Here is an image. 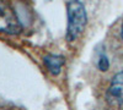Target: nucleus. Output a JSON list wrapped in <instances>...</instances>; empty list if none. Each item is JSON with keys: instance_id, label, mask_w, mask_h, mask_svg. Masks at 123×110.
<instances>
[{"instance_id": "1", "label": "nucleus", "mask_w": 123, "mask_h": 110, "mask_svg": "<svg viewBox=\"0 0 123 110\" xmlns=\"http://www.w3.org/2000/svg\"><path fill=\"white\" fill-rule=\"evenodd\" d=\"M67 11H68L67 39L69 42H74L85 28L87 20L86 10L83 3L69 1L67 4Z\"/></svg>"}, {"instance_id": "2", "label": "nucleus", "mask_w": 123, "mask_h": 110, "mask_svg": "<svg viewBox=\"0 0 123 110\" xmlns=\"http://www.w3.org/2000/svg\"><path fill=\"white\" fill-rule=\"evenodd\" d=\"M21 29L22 25L14 9L7 3L0 1V31L10 34H17L21 32Z\"/></svg>"}, {"instance_id": "3", "label": "nucleus", "mask_w": 123, "mask_h": 110, "mask_svg": "<svg viewBox=\"0 0 123 110\" xmlns=\"http://www.w3.org/2000/svg\"><path fill=\"white\" fill-rule=\"evenodd\" d=\"M106 99L111 106L123 110V71L113 76L107 88Z\"/></svg>"}, {"instance_id": "4", "label": "nucleus", "mask_w": 123, "mask_h": 110, "mask_svg": "<svg viewBox=\"0 0 123 110\" xmlns=\"http://www.w3.org/2000/svg\"><path fill=\"white\" fill-rule=\"evenodd\" d=\"M44 64L47 68L49 70L50 73L58 75L62 71V67L64 64V58L60 55H54V54H49L44 58Z\"/></svg>"}, {"instance_id": "5", "label": "nucleus", "mask_w": 123, "mask_h": 110, "mask_svg": "<svg viewBox=\"0 0 123 110\" xmlns=\"http://www.w3.org/2000/svg\"><path fill=\"white\" fill-rule=\"evenodd\" d=\"M97 65H98V68L102 70V71H106V70L110 67V63H108V60H107V58L105 55H101Z\"/></svg>"}, {"instance_id": "6", "label": "nucleus", "mask_w": 123, "mask_h": 110, "mask_svg": "<svg viewBox=\"0 0 123 110\" xmlns=\"http://www.w3.org/2000/svg\"><path fill=\"white\" fill-rule=\"evenodd\" d=\"M121 36H122V39H123V23H122V27H121Z\"/></svg>"}]
</instances>
